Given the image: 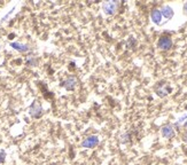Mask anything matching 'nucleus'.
I'll list each match as a JSON object with an SVG mask.
<instances>
[{
    "instance_id": "nucleus-1",
    "label": "nucleus",
    "mask_w": 187,
    "mask_h": 165,
    "mask_svg": "<svg viewBox=\"0 0 187 165\" xmlns=\"http://www.w3.org/2000/svg\"><path fill=\"white\" fill-rule=\"evenodd\" d=\"M157 46H158V48L162 49V51H168V49H170V48L172 47V40L170 39L169 37L163 36V37H161V38L158 39V41H157Z\"/></svg>"
},
{
    "instance_id": "nucleus-2",
    "label": "nucleus",
    "mask_w": 187,
    "mask_h": 165,
    "mask_svg": "<svg viewBox=\"0 0 187 165\" xmlns=\"http://www.w3.org/2000/svg\"><path fill=\"white\" fill-rule=\"evenodd\" d=\"M117 7H118V4L115 2V1H108V2H104L102 8H103V12L108 15H111L114 14L116 10H117Z\"/></svg>"
},
{
    "instance_id": "nucleus-6",
    "label": "nucleus",
    "mask_w": 187,
    "mask_h": 165,
    "mask_svg": "<svg viewBox=\"0 0 187 165\" xmlns=\"http://www.w3.org/2000/svg\"><path fill=\"white\" fill-rule=\"evenodd\" d=\"M162 134H163V136H166V138H171V136H173L174 132H173V130H172V126L171 125L164 126V127L162 129Z\"/></svg>"
},
{
    "instance_id": "nucleus-3",
    "label": "nucleus",
    "mask_w": 187,
    "mask_h": 165,
    "mask_svg": "<svg viewBox=\"0 0 187 165\" xmlns=\"http://www.w3.org/2000/svg\"><path fill=\"white\" fill-rule=\"evenodd\" d=\"M99 142V139H98V136H90V138H87L83 141V146L84 148H93L95 147L96 144Z\"/></svg>"
},
{
    "instance_id": "nucleus-7",
    "label": "nucleus",
    "mask_w": 187,
    "mask_h": 165,
    "mask_svg": "<svg viewBox=\"0 0 187 165\" xmlns=\"http://www.w3.org/2000/svg\"><path fill=\"white\" fill-rule=\"evenodd\" d=\"M184 13L187 14V2L185 5H184Z\"/></svg>"
},
{
    "instance_id": "nucleus-8",
    "label": "nucleus",
    "mask_w": 187,
    "mask_h": 165,
    "mask_svg": "<svg viewBox=\"0 0 187 165\" xmlns=\"http://www.w3.org/2000/svg\"><path fill=\"white\" fill-rule=\"evenodd\" d=\"M4 152H1V154H0V161H2V159H4Z\"/></svg>"
},
{
    "instance_id": "nucleus-4",
    "label": "nucleus",
    "mask_w": 187,
    "mask_h": 165,
    "mask_svg": "<svg viewBox=\"0 0 187 165\" xmlns=\"http://www.w3.org/2000/svg\"><path fill=\"white\" fill-rule=\"evenodd\" d=\"M150 17H152L153 22L156 23V24H160L161 23V20H162V14H161V10L160 9H156L154 8L150 13Z\"/></svg>"
},
{
    "instance_id": "nucleus-5",
    "label": "nucleus",
    "mask_w": 187,
    "mask_h": 165,
    "mask_svg": "<svg viewBox=\"0 0 187 165\" xmlns=\"http://www.w3.org/2000/svg\"><path fill=\"white\" fill-rule=\"evenodd\" d=\"M162 16H164L166 18H172L173 16V10L170 6H163L161 9Z\"/></svg>"
},
{
    "instance_id": "nucleus-10",
    "label": "nucleus",
    "mask_w": 187,
    "mask_h": 165,
    "mask_svg": "<svg viewBox=\"0 0 187 165\" xmlns=\"http://www.w3.org/2000/svg\"><path fill=\"white\" fill-rule=\"evenodd\" d=\"M186 126H187V123H186Z\"/></svg>"
},
{
    "instance_id": "nucleus-9",
    "label": "nucleus",
    "mask_w": 187,
    "mask_h": 165,
    "mask_svg": "<svg viewBox=\"0 0 187 165\" xmlns=\"http://www.w3.org/2000/svg\"><path fill=\"white\" fill-rule=\"evenodd\" d=\"M184 140H185V141H187V133L185 135H184Z\"/></svg>"
}]
</instances>
